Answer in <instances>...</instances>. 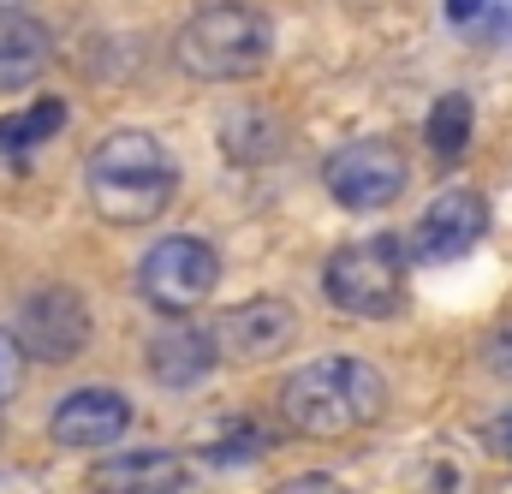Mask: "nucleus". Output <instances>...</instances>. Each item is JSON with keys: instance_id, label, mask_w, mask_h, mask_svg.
Segmentation results:
<instances>
[{"instance_id": "nucleus-9", "label": "nucleus", "mask_w": 512, "mask_h": 494, "mask_svg": "<svg viewBox=\"0 0 512 494\" xmlns=\"http://www.w3.org/2000/svg\"><path fill=\"white\" fill-rule=\"evenodd\" d=\"M483 233H489V203H483L477 191L453 185V191H441V197L417 215L411 256H423V262H459L465 250L483 245Z\"/></svg>"}, {"instance_id": "nucleus-14", "label": "nucleus", "mask_w": 512, "mask_h": 494, "mask_svg": "<svg viewBox=\"0 0 512 494\" xmlns=\"http://www.w3.org/2000/svg\"><path fill=\"white\" fill-rule=\"evenodd\" d=\"M465 143H471V102L453 90V96H441V102L429 108V149H435L441 161H459Z\"/></svg>"}, {"instance_id": "nucleus-19", "label": "nucleus", "mask_w": 512, "mask_h": 494, "mask_svg": "<svg viewBox=\"0 0 512 494\" xmlns=\"http://www.w3.org/2000/svg\"><path fill=\"white\" fill-rule=\"evenodd\" d=\"M441 6H447V18H453V24H477L489 0H441Z\"/></svg>"}, {"instance_id": "nucleus-10", "label": "nucleus", "mask_w": 512, "mask_h": 494, "mask_svg": "<svg viewBox=\"0 0 512 494\" xmlns=\"http://www.w3.org/2000/svg\"><path fill=\"white\" fill-rule=\"evenodd\" d=\"M209 334H215V352L227 364H262V358H274V352L292 346L298 316H292L286 298H251V304H233Z\"/></svg>"}, {"instance_id": "nucleus-11", "label": "nucleus", "mask_w": 512, "mask_h": 494, "mask_svg": "<svg viewBox=\"0 0 512 494\" xmlns=\"http://www.w3.org/2000/svg\"><path fill=\"white\" fill-rule=\"evenodd\" d=\"M185 483H191V471L167 447H131L114 459H96L84 477L90 494H185Z\"/></svg>"}, {"instance_id": "nucleus-17", "label": "nucleus", "mask_w": 512, "mask_h": 494, "mask_svg": "<svg viewBox=\"0 0 512 494\" xmlns=\"http://www.w3.org/2000/svg\"><path fill=\"white\" fill-rule=\"evenodd\" d=\"M483 358H489V370L501 375V381H512V322H501V328L483 340Z\"/></svg>"}, {"instance_id": "nucleus-15", "label": "nucleus", "mask_w": 512, "mask_h": 494, "mask_svg": "<svg viewBox=\"0 0 512 494\" xmlns=\"http://www.w3.org/2000/svg\"><path fill=\"white\" fill-rule=\"evenodd\" d=\"M66 120V102H36L24 120H0V155H18L42 137H54V125Z\"/></svg>"}, {"instance_id": "nucleus-5", "label": "nucleus", "mask_w": 512, "mask_h": 494, "mask_svg": "<svg viewBox=\"0 0 512 494\" xmlns=\"http://www.w3.org/2000/svg\"><path fill=\"white\" fill-rule=\"evenodd\" d=\"M215 286H221V256L191 233H173V239L149 245L143 262H137V292L161 316H197L215 298Z\"/></svg>"}, {"instance_id": "nucleus-16", "label": "nucleus", "mask_w": 512, "mask_h": 494, "mask_svg": "<svg viewBox=\"0 0 512 494\" xmlns=\"http://www.w3.org/2000/svg\"><path fill=\"white\" fill-rule=\"evenodd\" d=\"M24 364H30V358H24V346L0 328V405H6V399H18V387H24Z\"/></svg>"}, {"instance_id": "nucleus-2", "label": "nucleus", "mask_w": 512, "mask_h": 494, "mask_svg": "<svg viewBox=\"0 0 512 494\" xmlns=\"http://www.w3.org/2000/svg\"><path fill=\"white\" fill-rule=\"evenodd\" d=\"M84 191L102 221L143 227V221L167 215V203L179 191V161L149 131H108L84 161Z\"/></svg>"}, {"instance_id": "nucleus-3", "label": "nucleus", "mask_w": 512, "mask_h": 494, "mask_svg": "<svg viewBox=\"0 0 512 494\" xmlns=\"http://www.w3.org/2000/svg\"><path fill=\"white\" fill-rule=\"evenodd\" d=\"M268 48H274V30H268V18L256 6H245V0H209L173 36V60L197 84L256 78L268 66Z\"/></svg>"}, {"instance_id": "nucleus-4", "label": "nucleus", "mask_w": 512, "mask_h": 494, "mask_svg": "<svg viewBox=\"0 0 512 494\" xmlns=\"http://www.w3.org/2000/svg\"><path fill=\"white\" fill-rule=\"evenodd\" d=\"M322 292L334 310L364 316V322H387L405 304V245L399 239H358L340 245L322 268Z\"/></svg>"}, {"instance_id": "nucleus-18", "label": "nucleus", "mask_w": 512, "mask_h": 494, "mask_svg": "<svg viewBox=\"0 0 512 494\" xmlns=\"http://www.w3.org/2000/svg\"><path fill=\"white\" fill-rule=\"evenodd\" d=\"M268 494H352V489H346V483H334V477H322V471H304V477L274 483Z\"/></svg>"}, {"instance_id": "nucleus-21", "label": "nucleus", "mask_w": 512, "mask_h": 494, "mask_svg": "<svg viewBox=\"0 0 512 494\" xmlns=\"http://www.w3.org/2000/svg\"><path fill=\"white\" fill-rule=\"evenodd\" d=\"M0 6H24V0H0Z\"/></svg>"}, {"instance_id": "nucleus-12", "label": "nucleus", "mask_w": 512, "mask_h": 494, "mask_svg": "<svg viewBox=\"0 0 512 494\" xmlns=\"http://www.w3.org/2000/svg\"><path fill=\"white\" fill-rule=\"evenodd\" d=\"M215 364H221L215 334L197 328V322H185V316H173V328H161L149 340V370H155L161 387H197V381H209Z\"/></svg>"}, {"instance_id": "nucleus-1", "label": "nucleus", "mask_w": 512, "mask_h": 494, "mask_svg": "<svg viewBox=\"0 0 512 494\" xmlns=\"http://www.w3.org/2000/svg\"><path fill=\"white\" fill-rule=\"evenodd\" d=\"M280 417L310 441H346L387 417V381L370 358H352V352L310 358L304 370L286 375Z\"/></svg>"}, {"instance_id": "nucleus-8", "label": "nucleus", "mask_w": 512, "mask_h": 494, "mask_svg": "<svg viewBox=\"0 0 512 494\" xmlns=\"http://www.w3.org/2000/svg\"><path fill=\"white\" fill-rule=\"evenodd\" d=\"M126 429H131V399L114 393V387H78L48 417L54 447H72V453H108Z\"/></svg>"}, {"instance_id": "nucleus-7", "label": "nucleus", "mask_w": 512, "mask_h": 494, "mask_svg": "<svg viewBox=\"0 0 512 494\" xmlns=\"http://www.w3.org/2000/svg\"><path fill=\"white\" fill-rule=\"evenodd\" d=\"M12 340L36 364H66L90 346V304L72 286H42L18 304V334Z\"/></svg>"}, {"instance_id": "nucleus-13", "label": "nucleus", "mask_w": 512, "mask_h": 494, "mask_svg": "<svg viewBox=\"0 0 512 494\" xmlns=\"http://www.w3.org/2000/svg\"><path fill=\"white\" fill-rule=\"evenodd\" d=\"M54 60V30L24 6H0V90H30Z\"/></svg>"}, {"instance_id": "nucleus-6", "label": "nucleus", "mask_w": 512, "mask_h": 494, "mask_svg": "<svg viewBox=\"0 0 512 494\" xmlns=\"http://www.w3.org/2000/svg\"><path fill=\"white\" fill-rule=\"evenodd\" d=\"M322 185H328V197L340 203V209H387V203H399L405 197V185H411V161H405V149L399 143H387V137H352V143H340L328 161H322Z\"/></svg>"}, {"instance_id": "nucleus-20", "label": "nucleus", "mask_w": 512, "mask_h": 494, "mask_svg": "<svg viewBox=\"0 0 512 494\" xmlns=\"http://www.w3.org/2000/svg\"><path fill=\"white\" fill-rule=\"evenodd\" d=\"M495 441L507 447V459H512V417H507V423H501V429H495Z\"/></svg>"}]
</instances>
